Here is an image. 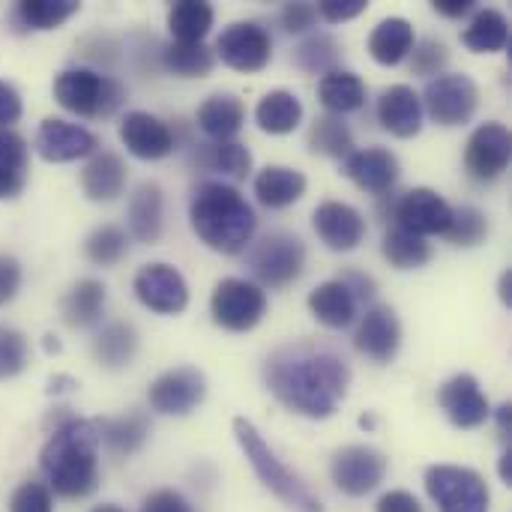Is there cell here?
<instances>
[{
    "label": "cell",
    "mask_w": 512,
    "mask_h": 512,
    "mask_svg": "<svg viewBox=\"0 0 512 512\" xmlns=\"http://www.w3.org/2000/svg\"><path fill=\"white\" fill-rule=\"evenodd\" d=\"M264 384L288 411L309 420H327L348 396L351 369L330 348L297 342L276 348L267 357Z\"/></svg>",
    "instance_id": "1"
},
{
    "label": "cell",
    "mask_w": 512,
    "mask_h": 512,
    "mask_svg": "<svg viewBox=\"0 0 512 512\" xmlns=\"http://www.w3.org/2000/svg\"><path fill=\"white\" fill-rule=\"evenodd\" d=\"M45 486L66 498L81 501L99 489V429L96 420L63 417L39 453Z\"/></svg>",
    "instance_id": "2"
},
{
    "label": "cell",
    "mask_w": 512,
    "mask_h": 512,
    "mask_svg": "<svg viewBox=\"0 0 512 512\" xmlns=\"http://www.w3.org/2000/svg\"><path fill=\"white\" fill-rule=\"evenodd\" d=\"M189 225L207 249L219 255H240L252 246L258 216L237 186L204 180L192 189Z\"/></svg>",
    "instance_id": "3"
},
{
    "label": "cell",
    "mask_w": 512,
    "mask_h": 512,
    "mask_svg": "<svg viewBox=\"0 0 512 512\" xmlns=\"http://www.w3.org/2000/svg\"><path fill=\"white\" fill-rule=\"evenodd\" d=\"M51 93L57 99V105L75 117H84V120H99V117H111L117 114L126 99H129V90L111 78V75H102L96 69H87V66H72V69H63L54 84H51Z\"/></svg>",
    "instance_id": "4"
},
{
    "label": "cell",
    "mask_w": 512,
    "mask_h": 512,
    "mask_svg": "<svg viewBox=\"0 0 512 512\" xmlns=\"http://www.w3.org/2000/svg\"><path fill=\"white\" fill-rule=\"evenodd\" d=\"M234 438H237V444H240L246 462H249L252 471L258 474V480H261L279 501H285V504L294 507V510L324 512L321 501L300 483L297 474H291V471L282 465V459L270 450V444L264 441V435L255 429L252 420L237 417V420H234Z\"/></svg>",
    "instance_id": "5"
},
{
    "label": "cell",
    "mask_w": 512,
    "mask_h": 512,
    "mask_svg": "<svg viewBox=\"0 0 512 512\" xmlns=\"http://www.w3.org/2000/svg\"><path fill=\"white\" fill-rule=\"evenodd\" d=\"M246 264H249V273L255 276V285L279 291L303 276L306 246L300 237L288 231H270L249 249Z\"/></svg>",
    "instance_id": "6"
},
{
    "label": "cell",
    "mask_w": 512,
    "mask_h": 512,
    "mask_svg": "<svg viewBox=\"0 0 512 512\" xmlns=\"http://www.w3.org/2000/svg\"><path fill=\"white\" fill-rule=\"evenodd\" d=\"M210 315L228 333H249L267 315V294L252 279L228 276L213 288Z\"/></svg>",
    "instance_id": "7"
},
{
    "label": "cell",
    "mask_w": 512,
    "mask_h": 512,
    "mask_svg": "<svg viewBox=\"0 0 512 512\" xmlns=\"http://www.w3.org/2000/svg\"><path fill=\"white\" fill-rule=\"evenodd\" d=\"M426 492L438 512H489L492 504L486 480L459 465H432L426 471Z\"/></svg>",
    "instance_id": "8"
},
{
    "label": "cell",
    "mask_w": 512,
    "mask_h": 512,
    "mask_svg": "<svg viewBox=\"0 0 512 512\" xmlns=\"http://www.w3.org/2000/svg\"><path fill=\"white\" fill-rule=\"evenodd\" d=\"M420 102L438 126H465L480 108V87L465 72H444L426 84Z\"/></svg>",
    "instance_id": "9"
},
{
    "label": "cell",
    "mask_w": 512,
    "mask_h": 512,
    "mask_svg": "<svg viewBox=\"0 0 512 512\" xmlns=\"http://www.w3.org/2000/svg\"><path fill=\"white\" fill-rule=\"evenodd\" d=\"M213 54L237 72H261L273 60V39L258 21H234L228 24L219 39Z\"/></svg>",
    "instance_id": "10"
},
{
    "label": "cell",
    "mask_w": 512,
    "mask_h": 512,
    "mask_svg": "<svg viewBox=\"0 0 512 512\" xmlns=\"http://www.w3.org/2000/svg\"><path fill=\"white\" fill-rule=\"evenodd\" d=\"M132 291L138 303L156 315H180L189 306V285L183 273L165 261L144 264L132 279Z\"/></svg>",
    "instance_id": "11"
},
{
    "label": "cell",
    "mask_w": 512,
    "mask_h": 512,
    "mask_svg": "<svg viewBox=\"0 0 512 512\" xmlns=\"http://www.w3.org/2000/svg\"><path fill=\"white\" fill-rule=\"evenodd\" d=\"M330 477L348 498H366L387 477V456L366 444L342 447L330 462Z\"/></svg>",
    "instance_id": "12"
},
{
    "label": "cell",
    "mask_w": 512,
    "mask_h": 512,
    "mask_svg": "<svg viewBox=\"0 0 512 512\" xmlns=\"http://www.w3.org/2000/svg\"><path fill=\"white\" fill-rule=\"evenodd\" d=\"M390 216L396 219L399 228L426 240L432 234H447V228L453 222V207L441 192H435L429 186H417V189H408L405 195L393 198Z\"/></svg>",
    "instance_id": "13"
},
{
    "label": "cell",
    "mask_w": 512,
    "mask_h": 512,
    "mask_svg": "<svg viewBox=\"0 0 512 512\" xmlns=\"http://www.w3.org/2000/svg\"><path fill=\"white\" fill-rule=\"evenodd\" d=\"M204 396H207V378L195 366L168 369L147 390L150 408L162 417H186L204 402Z\"/></svg>",
    "instance_id": "14"
},
{
    "label": "cell",
    "mask_w": 512,
    "mask_h": 512,
    "mask_svg": "<svg viewBox=\"0 0 512 512\" xmlns=\"http://www.w3.org/2000/svg\"><path fill=\"white\" fill-rule=\"evenodd\" d=\"M512 162V135L510 129L498 120H489L477 126L465 147V165L468 174L480 183L498 180Z\"/></svg>",
    "instance_id": "15"
},
{
    "label": "cell",
    "mask_w": 512,
    "mask_h": 512,
    "mask_svg": "<svg viewBox=\"0 0 512 512\" xmlns=\"http://www.w3.org/2000/svg\"><path fill=\"white\" fill-rule=\"evenodd\" d=\"M33 147L45 162L60 165V162H75V159L96 153L99 138L90 129H84L81 123H72L63 117H45L36 129Z\"/></svg>",
    "instance_id": "16"
},
{
    "label": "cell",
    "mask_w": 512,
    "mask_h": 512,
    "mask_svg": "<svg viewBox=\"0 0 512 512\" xmlns=\"http://www.w3.org/2000/svg\"><path fill=\"white\" fill-rule=\"evenodd\" d=\"M354 345L363 357L372 363H393L402 348V321L393 306L375 303L360 318V327L354 333Z\"/></svg>",
    "instance_id": "17"
},
{
    "label": "cell",
    "mask_w": 512,
    "mask_h": 512,
    "mask_svg": "<svg viewBox=\"0 0 512 512\" xmlns=\"http://www.w3.org/2000/svg\"><path fill=\"white\" fill-rule=\"evenodd\" d=\"M438 405L456 429H480L492 417L489 396L483 393L480 381L468 372L453 375L438 390Z\"/></svg>",
    "instance_id": "18"
},
{
    "label": "cell",
    "mask_w": 512,
    "mask_h": 512,
    "mask_svg": "<svg viewBox=\"0 0 512 512\" xmlns=\"http://www.w3.org/2000/svg\"><path fill=\"white\" fill-rule=\"evenodd\" d=\"M117 132H120L123 147L135 159H144V162L165 159V156H171L177 150V138H174L171 126L165 120H159L156 114H150V111H129L120 120Z\"/></svg>",
    "instance_id": "19"
},
{
    "label": "cell",
    "mask_w": 512,
    "mask_h": 512,
    "mask_svg": "<svg viewBox=\"0 0 512 512\" xmlns=\"http://www.w3.org/2000/svg\"><path fill=\"white\" fill-rule=\"evenodd\" d=\"M342 174L357 183L363 192L369 195H390L393 186L399 183V159L393 150L387 147H366V150H354L348 159H342Z\"/></svg>",
    "instance_id": "20"
},
{
    "label": "cell",
    "mask_w": 512,
    "mask_h": 512,
    "mask_svg": "<svg viewBox=\"0 0 512 512\" xmlns=\"http://www.w3.org/2000/svg\"><path fill=\"white\" fill-rule=\"evenodd\" d=\"M318 240L333 252H354L366 237V219L345 201H324L312 213Z\"/></svg>",
    "instance_id": "21"
},
{
    "label": "cell",
    "mask_w": 512,
    "mask_h": 512,
    "mask_svg": "<svg viewBox=\"0 0 512 512\" xmlns=\"http://www.w3.org/2000/svg\"><path fill=\"white\" fill-rule=\"evenodd\" d=\"M375 114L378 123L396 138H414L423 129V102L411 84H393L381 90Z\"/></svg>",
    "instance_id": "22"
},
{
    "label": "cell",
    "mask_w": 512,
    "mask_h": 512,
    "mask_svg": "<svg viewBox=\"0 0 512 512\" xmlns=\"http://www.w3.org/2000/svg\"><path fill=\"white\" fill-rule=\"evenodd\" d=\"M126 225H129V237H135L138 243H159L162 231H165V195L162 186L153 180H144L126 204Z\"/></svg>",
    "instance_id": "23"
},
{
    "label": "cell",
    "mask_w": 512,
    "mask_h": 512,
    "mask_svg": "<svg viewBox=\"0 0 512 512\" xmlns=\"http://www.w3.org/2000/svg\"><path fill=\"white\" fill-rule=\"evenodd\" d=\"M306 186H309L306 174L288 165H267L255 174V183H252L258 204L267 210H285L297 204L306 195Z\"/></svg>",
    "instance_id": "24"
},
{
    "label": "cell",
    "mask_w": 512,
    "mask_h": 512,
    "mask_svg": "<svg viewBox=\"0 0 512 512\" xmlns=\"http://www.w3.org/2000/svg\"><path fill=\"white\" fill-rule=\"evenodd\" d=\"M126 180H129V168L126 162L111 153V150H102V153H93L90 162L84 165L81 171V189L90 201L96 204H105V201H114L123 195L126 189Z\"/></svg>",
    "instance_id": "25"
},
{
    "label": "cell",
    "mask_w": 512,
    "mask_h": 512,
    "mask_svg": "<svg viewBox=\"0 0 512 512\" xmlns=\"http://www.w3.org/2000/svg\"><path fill=\"white\" fill-rule=\"evenodd\" d=\"M195 123L213 141H234V135L246 123V105L231 93H216L201 102Z\"/></svg>",
    "instance_id": "26"
},
{
    "label": "cell",
    "mask_w": 512,
    "mask_h": 512,
    "mask_svg": "<svg viewBox=\"0 0 512 512\" xmlns=\"http://www.w3.org/2000/svg\"><path fill=\"white\" fill-rule=\"evenodd\" d=\"M357 309H360V303L354 300V294L339 279H330V282L318 285L309 294V312L327 330H345V327H351L354 318H357Z\"/></svg>",
    "instance_id": "27"
},
{
    "label": "cell",
    "mask_w": 512,
    "mask_h": 512,
    "mask_svg": "<svg viewBox=\"0 0 512 512\" xmlns=\"http://www.w3.org/2000/svg\"><path fill=\"white\" fill-rule=\"evenodd\" d=\"M96 429H99V447H105L117 459H129L144 447L150 435V420L141 411H129L114 420H96Z\"/></svg>",
    "instance_id": "28"
},
{
    "label": "cell",
    "mask_w": 512,
    "mask_h": 512,
    "mask_svg": "<svg viewBox=\"0 0 512 512\" xmlns=\"http://www.w3.org/2000/svg\"><path fill=\"white\" fill-rule=\"evenodd\" d=\"M105 297L108 294L99 279H81L60 300V315L72 330H90L105 315Z\"/></svg>",
    "instance_id": "29"
},
{
    "label": "cell",
    "mask_w": 512,
    "mask_h": 512,
    "mask_svg": "<svg viewBox=\"0 0 512 512\" xmlns=\"http://www.w3.org/2000/svg\"><path fill=\"white\" fill-rule=\"evenodd\" d=\"M417 36H414V24L408 18H384L375 24V30L369 33V54L375 63L381 66H399L411 48H414Z\"/></svg>",
    "instance_id": "30"
},
{
    "label": "cell",
    "mask_w": 512,
    "mask_h": 512,
    "mask_svg": "<svg viewBox=\"0 0 512 512\" xmlns=\"http://www.w3.org/2000/svg\"><path fill=\"white\" fill-rule=\"evenodd\" d=\"M204 171H219L231 180H246L252 174V153L240 141H213V144H192L189 156Z\"/></svg>",
    "instance_id": "31"
},
{
    "label": "cell",
    "mask_w": 512,
    "mask_h": 512,
    "mask_svg": "<svg viewBox=\"0 0 512 512\" xmlns=\"http://www.w3.org/2000/svg\"><path fill=\"white\" fill-rule=\"evenodd\" d=\"M135 354H138V333L126 321H111L93 336V357L102 369L120 372L132 366Z\"/></svg>",
    "instance_id": "32"
},
{
    "label": "cell",
    "mask_w": 512,
    "mask_h": 512,
    "mask_svg": "<svg viewBox=\"0 0 512 512\" xmlns=\"http://www.w3.org/2000/svg\"><path fill=\"white\" fill-rule=\"evenodd\" d=\"M30 177V150L15 129H0V201L18 198Z\"/></svg>",
    "instance_id": "33"
},
{
    "label": "cell",
    "mask_w": 512,
    "mask_h": 512,
    "mask_svg": "<svg viewBox=\"0 0 512 512\" xmlns=\"http://www.w3.org/2000/svg\"><path fill=\"white\" fill-rule=\"evenodd\" d=\"M255 123L267 135H291L303 123V102L291 90H270L255 105Z\"/></svg>",
    "instance_id": "34"
},
{
    "label": "cell",
    "mask_w": 512,
    "mask_h": 512,
    "mask_svg": "<svg viewBox=\"0 0 512 512\" xmlns=\"http://www.w3.org/2000/svg\"><path fill=\"white\" fill-rule=\"evenodd\" d=\"M465 48H471L474 54H498L510 45V21L501 9H477L474 18L468 21L465 33H462Z\"/></svg>",
    "instance_id": "35"
},
{
    "label": "cell",
    "mask_w": 512,
    "mask_h": 512,
    "mask_svg": "<svg viewBox=\"0 0 512 512\" xmlns=\"http://www.w3.org/2000/svg\"><path fill=\"white\" fill-rule=\"evenodd\" d=\"M318 99L330 114L342 117V114L360 111L366 105V84L357 72L336 69L318 81Z\"/></svg>",
    "instance_id": "36"
},
{
    "label": "cell",
    "mask_w": 512,
    "mask_h": 512,
    "mask_svg": "<svg viewBox=\"0 0 512 512\" xmlns=\"http://www.w3.org/2000/svg\"><path fill=\"white\" fill-rule=\"evenodd\" d=\"M213 21H216V12L204 0H177L168 9V33L174 42H183V45L204 42Z\"/></svg>",
    "instance_id": "37"
},
{
    "label": "cell",
    "mask_w": 512,
    "mask_h": 512,
    "mask_svg": "<svg viewBox=\"0 0 512 512\" xmlns=\"http://www.w3.org/2000/svg\"><path fill=\"white\" fill-rule=\"evenodd\" d=\"M213 66H216V54L204 42H195V45L168 42L162 48V69L177 78H207Z\"/></svg>",
    "instance_id": "38"
},
{
    "label": "cell",
    "mask_w": 512,
    "mask_h": 512,
    "mask_svg": "<svg viewBox=\"0 0 512 512\" xmlns=\"http://www.w3.org/2000/svg\"><path fill=\"white\" fill-rule=\"evenodd\" d=\"M309 147L312 153L327 159H348L354 153V132L342 117L324 114L309 129Z\"/></svg>",
    "instance_id": "39"
},
{
    "label": "cell",
    "mask_w": 512,
    "mask_h": 512,
    "mask_svg": "<svg viewBox=\"0 0 512 512\" xmlns=\"http://www.w3.org/2000/svg\"><path fill=\"white\" fill-rule=\"evenodd\" d=\"M381 252L390 261V267H396V270H420L432 258V246L423 237H417V234H411V231H405L399 225H393L384 234Z\"/></svg>",
    "instance_id": "40"
},
{
    "label": "cell",
    "mask_w": 512,
    "mask_h": 512,
    "mask_svg": "<svg viewBox=\"0 0 512 512\" xmlns=\"http://www.w3.org/2000/svg\"><path fill=\"white\" fill-rule=\"evenodd\" d=\"M294 63L309 75H330L342 63V45L330 33H312L294 48Z\"/></svg>",
    "instance_id": "41"
},
{
    "label": "cell",
    "mask_w": 512,
    "mask_h": 512,
    "mask_svg": "<svg viewBox=\"0 0 512 512\" xmlns=\"http://www.w3.org/2000/svg\"><path fill=\"white\" fill-rule=\"evenodd\" d=\"M78 9V0H21L15 6V21L27 30H57Z\"/></svg>",
    "instance_id": "42"
},
{
    "label": "cell",
    "mask_w": 512,
    "mask_h": 512,
    "mask_svg": "<svg viewBox=\"0 0 512 512\" xmlns=\"http://www.w3.org/2000/svg\"><path fill=\"white\" fill-rule=\"evenodd\" d=\"M129 252V234L117 225H102L87 234L84 240V258L96 267H114Z\"/></svg>",
    "instance_id": "43"
},
{
    "label": "cell",
    "mask_w": 512,
    "mask_h": 512,
    "mask_svg": "<svg viewBox=\"0 0 512 512\" xmlns=\"http://www.w3.org/2000/svg\"><path fill=\"white\" fill-rule=\"evenodd\" d=\"M453 246H462V249H471V246H480L486 237H489V219L480 207L474 204H462V207H453V222L444 234Z\"/></svg>",
    "instance_id": "44"
},
{
    "label": "cell",
    "mask_w": 512,
    "mask_h": 512,
    "mask_svg": "<svg viewBox=\"0 0 512 512\" xmlns=\"http://www.w3.org/2000/svg\"><path fill=\"white\" fill-rule=\"evenodd\" d=\"M27 357H30L27 336L15 327L0 324V381L18 378L27 369Z\"/></svg>",
    "instance_id": "45"
},
{
    "label": "cell",
    "mask_w": 512,
    "mask_h": 512,
    "mask_svg": "<svg viewBox=\"0 0 512 512\" xmlns=\"http://www.w3.org/2000/svg\"><path fill=\"white\" fill-rule=\"evenodd\" d=\"M408 57H411L414 75H423V78H429V81L438 78V75H444V69H447V63H450L447 45H444L441 39H435V36L414 42V48H411Z\"/></svg>",
    "instance_id": "46"
},
{
    "label": "cell",
    "mask_w": 512,
    "mask_h": 512,
    "mask_svg": "<svg viewBox=\"0 0 512 512\" xmlns=\"http://www.w3.org/2000/svg\"><path fill=\"white\" fill-rule=\"evenodd\" d=\"M9 512H54L51 489L36 480L21 483L9 498Z\"/></svg>",
    "instance_id": "47"
},
{
    "label": "cell",
    "mask_w": 512,
    "mask_h": 512,
    "mask_svg": "<svg viewBox=\"0 0 512 512\" xmlns=\"http://www.w3.org/2000/svg\"><path fill=\"white\" fill-rule=\"evenodd\" d=\"M282 27L288 30V33H309L315 24H318V9H315V3H285L282 6Z\"/></svg>",
    "instance_id": "48"
},
{
    "label": "cell",
    "mask_w": 512,
    "mask_h": 512,
    "mask_svg": "<svg viewBox=\"0 0 512 512\" xmlns=\"http://www.w3.org/2000/svg\"><path fill=\"white\" fill-rule=\"evenodd\" d=\"M315 9H318V18H324L330 24H342V21H351L360 12H366V0H321Z\"/></svg>",
    "instance_id": "49"
},
{
    "label": "cell",
    "mask_w": 512,
    "mask_h": 512,
    "mask_svg": "<svg viewBox=\"0 0 512 512\" xmlns=\"http://www.w3.org/2000/svg\"><path fill=\"white\" fill-rule=\"evenodd\" d=\"M21 279H24V273H21L18 258H12V255H0V306L12 303V300L18 297V291H21Z\"/></svg>",
    "instance_id": "50"
},
{
    "label": "cell",
    "mask_w": 512,
    "mask_h": 512,
    "mask_svg": "<svg viewBox=\"0 0 512 512\" xmlns=\"http://www.w3.org/2000/svg\"><path fill=\"white\" fill-rule=\"evenodd\" d=\"M141 512H195V510H192V504H189L180 492H174V489H159V492H153V495H147V498H144Z\"/></svg>",
    "instance_id": "51"
},
{
    "label": "cell",
    "mask_w": 512,
    "mask_h": 512,
    "mask_svg": "<svg viewBox=\"0 0 512 512\" xmlns=\"http://www.w3.org/2000/svg\"><path fill=\"white\" fill-rule=\"evenodd\" d=\"M21 111H24L21 93L9 81L0 78V129H12L21 120Z\"/></svg>",
    "instance_id": "52"
},
{
    "label": "cell",
    "mask_w": 512,
    "mask_h": 512,
    "mask_svg": "<svg viewBox=\"0 0 512 512\" xmlns=\"http://www.w3.org/2000/svg\"><path fill=\"white\" fill-rule=\"evenodd\" d=\"M339 282L354 294V300H357V303H372V300H375V294H378L375 279H372V276H366V273H360V270H345V273L339 276Z\"/></svg>",
    "instance_id": "53"
},
{
    "label": "cell",
    "mask_w": 512,
    "mask_h": 512,
    "mask_svg": "<svg viewBox=\"0 0 512 512\" xmlns=\"http://www.w3.org/2000/svg\"><path fill=\"white\" fill-rule=\"evenodd\" d=\"M375 512H423V507H420V501H417L411 492L396 489V492H387V495L378 501Z\"/></svg>",
    "instance_id": "54"
},
{
    "label": "cell",
    "mask_w": 512,
    "mask_h": 512,
    "mask_svg": "<svg viewBox=\"0 0 512 512\" xmlns=\"http://www.w3.org/2000/svg\"><path fill=\"white\" fill-rule=\"evenodd\" d=\"M432 6L444 18H465L468 12H474V0H435Z\"/></svg>",
    "instance_id": "55"
},
{
    "label": "cell",
    "mask_w": 512,
    "mask_h": 512,
    "mask_svg": "<svg viewBox=\"0 0 512 512\" xmlns=\"http://www.w3.org/2000/svg\"><path fill=\"white\" fill-rule=\"evenodd\" d=\"M495 417H498V432H501V438L507 441L512 432V405L510 402H504V405L495 411Z\"/></svg>",
    "instance_id": "56"
},
{
    "label": "cell",
    "mask_w": 512,
    "mask_h": 512,
    "mask_svg": "<svg viewBox=\"0 0 512 512\" xmlns=\"http://www.w3.org/2000/svg\"><path fill=\"white\" fill-rule=\"evenodd\" d=\"M498 297H501V303L512 309V270H504L501 273V282H498Z\"/></svg>",
    "instance_id": "57"
},
{
    "label": "cell",
    "mask_w": 512,
    "mask_h": 512,
    "mask_svg": "<svg viewBox=\"0 0 512 512\" xmlns=\"http://www.w3.org/2000/svg\"><path fill=\"white\" fill-rule=\"evenodd\" d=\"M501 480L512 486V453L510 450H504V456H501Z\"/></svg>",
    "instance_id": "58"
},
{
    "label": "cell",
    "mask_w": 512,
    "mask_h": 512,
    "mask_svg": "<svg viewBox=\"0 0 512 512\" xmlns=\"http://www.w3.org/2000/svg\"><path fill=\"white\" fill-rule=\"evenodd\" d=\"M90 512H126L123 507H117V504H99V507H93Z\"/></svg>",
    "instance_id": "59"
},
{
    "label": "cell",
    "mask_w": 512,
    "mask_h": 512,
    "mask_svg": "<svg viewBox=\"0 0 512 512\" xmlns=\"http://www.w3.org/2000/svg\"><path fill=\"white\" fill-rule=\"evenodd\" d=\"M360 426H363V429H372V426H375V417H360Z\"/></svg>",
    "instance_id": "60"
}]
</instances>
